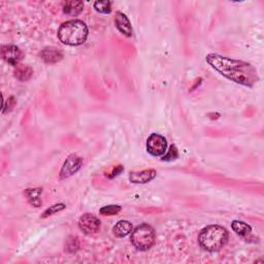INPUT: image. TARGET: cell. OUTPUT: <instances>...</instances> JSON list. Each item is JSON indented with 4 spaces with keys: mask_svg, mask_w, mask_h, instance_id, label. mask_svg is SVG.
Segmentation results:
<instances>
[{
    "mask_svg": "<svg viewBox=\"0 0 264 264\" xmlns=\"http://www.w3.org/2000/svg\"><path fill=\"white\" fill-rule=\"evenodd\" d=\"M62 10L65 15L76 17L84 10V3L78 0H67L62 2Z\"/></svg>",
    "mask_w": 264,
    "mask_h": 264,
    "instance_id": "12",
    "label": "cell"
},
{
    "mask_svg": "<svg viewBox=\"0 0 264 264\" xmlns=\"http://www.w3.org/2000/svg\"><path fill=\"white\" fill-rule=\"evenodd\" d=\"M15 104H16V100H15V98L14 97H9V98H7V100H6V102H4L3 103V111H2V113L3 114H5L6 112H9L12 108H14L15 107Z\"/></svg>",
    "mask_w": 264,
    "mask_h": 264,
    "instance_id": "21",
    "label": "cell"
},
{
    "mask_svg": "<svg viewBox=\"0 0 264 264\" xmlns=\"http://www.w3.org/2000/svg\"><path fill=\"white\" fill-rule=\"evenodd\" d=\"M179 157V152L176 146H171L168 150V152L165 154V156L162 158L163 161H174Z\"/></svg>",
    "mask_w": 264,
    "mask_h": 264,
    "instance_id": "20",
    "label": "cell"
},
{
    "mask_svg": "<svg viewBox=\"0 0 264 264\" xmlns=\"http://www.w3.org/2000/svg\"><path fill=\"white\" fill-rule=\"evenodd\" d=\"M115 25L117 29L120 31L123 35L131 37L133 35V29H132L131 23L128 19V17L123 14L121 11H117L116 12V17H115Z\"/></svg>",
    "mask_w": 264,
    "mask_h": 264,
    "instance_id": "10",
    "label": "cell"
},
{
    "mask_svg": "<svg viewBox=\"0 0 264 264\" xmlns=\"http://www.w3.org/2000/svg\"><path fill=\"white\" fill-rule=\"evenodd\" d=\"M33 74V70L28 65L25 64H18L15 66L14 75L20 82H27L29 81Z\"/></svg>",
    "mask_w": 264,
    "mask_h": 264,
    "instance_id": "14",
    "label": "cell"
},
{
    "mask_svg": "<svg viewBox=\"0 0 264 264\" xmlns=\"http://www.w3.org/2000/svg\"><path fill=\"white\" fill-rule=\"evenodd\" d=\"M1 57L8 64L17 66L23 58V52L15 45H4L1 47Z\"/></svg>",
    "mask_w": 264,
    "mask_h": 264,
    "instance_id": "8",
    "label": "cell"
},
{
    "mask_svg": "<svg viewBox=\"0 0 264 264\" xmlns=\"http://www.w3.org/2000/svg\"><path fill=\"white\" fill-rule=\"evenodd\" d=\"M231 228L237 235H240V236H247L252 232V227H251L249 224H247L244 221H239V220L232 221Z\"/></svg>",
    "mask_w": 264,
    "mask_h": 264,
    "instance_id": "16",
    "label": "cell"
},
{
    "mask_svg": "<svg viewBox=\"0 0 264 264\" xmlns=\"http://www.w3.org/2000/svg\"><path fill=\"white\" fill-rule=\"evenodd\" d=\"M43 193L42 188H32V189H26L24 191V195L27 198L28 202L34 206V207H39L43 202L41 199V195Z\"/></svg>",
    "mask_w": 264,
    "mask_h": 264,
    "instance_id": "15",
    "label": "cell"
},
{
    "mask_svg": "<svg viewBox=\"0 0 264 264\" xmlns=\"http://www.w3.org/2000/svg\"><path fill=\"white\" fill-rule=\"evenodd\" d=\"M132 230H133V226H132V224L127 220L119 221L113 227V233L116 237H125L131 234Z\"/></svg>",
    "mask_w": 264,
    "mask_h": 264,
    "instance_id": "13",
    "label": "cell"
},
{
    "mask_svg": "<svg viewBox=\"0 0 264 264\" xmlns=\"http://www.w3.org/2000/svg\"><path fill=\"white\" fill-rule=\"evenodd\" d=\"M156 241L154 228L149 224H140L131 232V243L139 251L151 249Z\"/></svg>",
    "mask_w": 264,
    "mask_h": 264,
    "instance_id": "4",
    "label": "cell"
},
{
    "mask_svg": "<svg viewBox=\"0 0 264 264\" xmlns=\"http://www.w3.org/2000/svg\"><path fill=\"white\" fill-rule=\"evenodd\" d=\"M39 57L48 64H55L60 62L63 59L64 55L63 52L58 48L47 47L39 53Z\"/></svg>",
    "mask_w": 264,
    "mask_h": 264,
    "instance_id": "9",
    "label": "cell"
},
{
    "mask_svg": "<svg viewBox=\"0 0 264 264\" xmlns=\"http://www.w3.org/2000/svg\"><path fill=\"white\" fill-rule=\"evenodd\" d=\"M122 170H123V166H118L117 168H115V169L113 170V175L110 176V178H114V177H116V176H118V175H120V173H121Z\"/></svg>",
    "mask_w": 264,
    "mask_h": 264,
    "instance_id": "22",
    "label": "cell"
},
{
    "mask_svg": "<svg viewBox=\"0 0 264 264\" xmlns=\"http://www.w3.org/2000/svg\"><path fill=\"white\" fill-rule=\"evenodd\" d=\"M122 207L120 205L117 204H110V205H105L100 208V214L103 216H115L121 212Z\"/></svg>",
    "mask_w": 264,
    "mask_h": 264,
    "instance_id": "18",
    "label": "cell"
},
{
    "mask_svg": "<svg viewBox=\"0 0 264 264\" xmlns=\"http://www.w3.org/2000/svg\"><path fill=\"white\" fill-rule=\"evenodd\" d=\"M228 236L226 228L220 225H209L200 231L198 235V243L207 252H217L226 245Z\"/></svg>",
    "mask_w": 264,
    "mask_h": 264,
    "instance_id": "3",
    "label": "cell"
},
{
    "mask_svg": "<svg viewBox=\"0 0 264 264\" xmlns=\"http://www.w3.org/2000/svg\"><path fill=\"white\" fill-rule=\"evenodd\" d=\"M65 207H66V205L64 203H57V204L52 205V206H50L49 208H47L45 210L44 214L42 215V218L46 219V218H48V217H50L52 215H54V214H56L58 212H61V210H63Z\"/></svg>",
    "mask_w": 264,
    "mask_h": 264,
    "instance_id": "19",
    "label": "cell"
},
{
    "mask_svg": "<svg viewBox=\"0 0 264 264\" xmlns=\"http://www.w3.org/2000/svg\"><path fill=\"white\" fill-rule=\"evenodd\" d=\"M147 151L154 157L163 156L167 151L166 138L158 133H152L147 139Z\"/></svg>",
    "mask_w": 264,
    "mask_h": 264,
    "instance_id": "6",
    "label": "cell"
},
{
    "mask_svg": "<svg viewBox=\"0 0 264 264\" xmlns=\"http://www.w3.org/2000/svg\"><path fill=\"white\" fill-rule=\"evenodd\" d=\"M89 34L87 25L81 20H69L60 25L58 29L59 41L66 46H81L86 41Z\"/></svg>",
    "mask_w": 264,
    "mask_h": 264,
    "instance_id": "2",
    "label": "cell"
},
{
    "mask_svg": "<svg viewBox=\"0 0 264 264\" xmlns=\"http://www.w3.org/2000/svg\"><path fill=\"white\" fill-rule=\"evenodd\" d=\"M157 176V171L153 168L144 169L141 171H134L130 173L129 181L133 184H147L153 181Z\"/></svg>",
    "mask_w": 264,
    "mask_h": 264,
    "instance_id": "11",
    "label": "cell"
},
{
    "mask_svg": "<svg viewBox=\"0 0 264 264\" xmlns=\"http://www.w3.org/2000/svg\"><path fill=\"white\" fill-rule=\"evenodd\" d=\"M205 60L221 75L239 85L251 88L259 81L256 68L248 62L214 54V53L208 54Z\"/></svg>",
    "mask_w": 264,
    "mask_h": 264,
    "instance_id": "1",
    "label": "cell"
},
{
    "mask_svg": "<svg viewBox=\"0 0 264 264\" xmlns=\"http://www.w3.org/2000/svg\"><path fill=\"white\" fill-rule=\"evenodd\" d=\"M78 227L85 234H94L100 229V221L94 215L85 214L78 220Z\"/></svg>",
    "mask_w": 264,
    "mask_h": 264,
    "instance_id": "7",
    "label": "cell"
},
{
    "mask_svg": "<svg viewBox=\"0 0 264 264\" xmlns=\"http://www.w3.org/2000/svg\"><path fill=\"white\" fill-rule=\"evenodd\" d=\"M94 9L99 14L108 15L112 12V2L111 1H95L93 4Z\"/></svg>",
    "mask_w": 264,
    "mask_h": 264,
    "instance_id": "17",
    "label": "cell"
},
{
    "mask_svg": "<svg viewBox=\"0 0 264 264\" xmlns=\"http://www.w3.org/2000/svg\"><path fill=\"white\" fill-rule=\"evenodd\" d=\"M83 158L76 154H70L62 165L60 170V179H68L75 175L83 166Z\"/></svg>",
    "mask_w": 264,
    "mask_h": 264,
    "instance_id": "5",
    "label": "cell"
}]
</instances>
